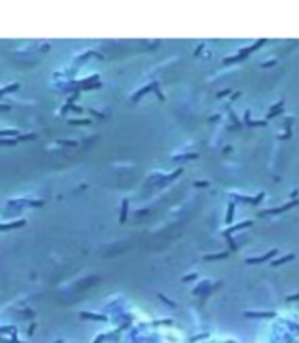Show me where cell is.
Returning a JSON list of instances; mask_svg holds the SVG:
<instances>
[{"label": "cell", "instance_id": "cell-1", "mask_svg": "<svg viewBox=\"0 0 299 343\" xmlns=\"http://www.w3.org/2000/svg\"><path fill=\"white\" fill-rule=\"evenodd\" d=\"M292 259V255H287V257H283V259H280L278 262H274V264H282V262H285V261H290Z\"/></svg>", "mask_w": 299, "mask_h": 343}]
</instances>
